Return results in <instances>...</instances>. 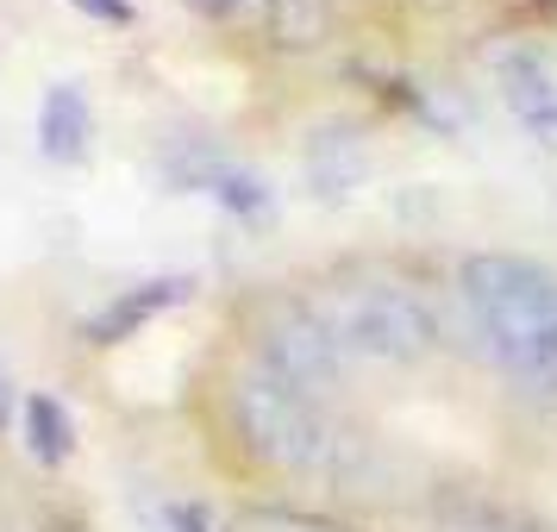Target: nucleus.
I'll return each mask as SVG.
<instances>
[{
    "instance_id": "5",
    "label": "nucleus",
    "mask_w": 557,
    "mask_h": 532,
    "mask_svg": "<svg viewBox=\"0 0 557 532\" xmlns=\"http://www.w3.org/2000/svg\"><path fill=\"white\" fill-rule=\"evenodd\" d=\"M188 288L195 282L188 276H151V282H138V288H120L107 307H95L88 320L76 326L82 345H126L138 326H151L157 313H170L176 301H188Z\"/></svg>"
},
{
    "instance_id": "6",
    "label": "nucleus",
    "mask_w": 557,
    "mask_h": 532,
    "mask_svg": "<svg viewBox=\"0 0 557 532\" xmlns=\"http://www.w3.org/2000/svg\"><path fill=\"white\" fill-rule=\"evenodd\" d=\"M502 101L513 107V120H520L532 138L557 145V82L539 57H527V51L502 57Z\"/></svg>"
},
{
    "instance_id": "2",
    "label": "nucleus",
    "mask_w": 557,
    "mask_h": 532,
    "mask_svg": "<svg viewBox=\"0 0 557 532\" xmlns=\"http://www.w3.org/2000/svg\"><path fill=\"white\" fill-rule=\"evenodd\" d=\"M338 351L376 357V363H420L438 351V313H432L413 288L395 282H338L313 307Z\"/></svg>"
},
{
    "instance_id": "13",
    "label": "nucleus",
    "mask_w": 557,
    "mask_h": 532,
    "mask_svg": "<svg viewBox=\"0 0 557 532\" xmlns=\"http://www.w3.org/2000/svg\"><path fill=\"white\" fill-rule=\"evenodd\" d=\"M188 7H201V13H238L245 0H188Z\"/></svg>"
},
{
    "instance_id": "14",
    "label": "nucleus",
    "mask_w": 557,
    "mask_h": 532,
    "mask_svg": "<svg viewBox=\"0 0 557 532\" xmlns=\"http://www.w3.org/2000/svg\"><path fill=\"white\" fill-rule=\"evenodd\" d=\"M7 420H13V382L0 376V426H7Z\"/></svg>"
},
{
    "instance_id": "11",
    "label": "nucleus",
    "mask_w": 557,
    "mask_h": 532,
    "mask_svg": "<svg viewBox=\"0 0 557 532\" xmlns=\"http://www.w3.org/2000/svg\"><path fill=\"white\" fill-rule=\"evenodd\" d=\"M332 26V7L326 0H276L270 7V32H276V45L288 51H307V45H320Z\"/></svg>"
},
{
    "instance_id": "12",
    "label": "nucleus",
    "mask_w": 557,
    "mask_h": 532,
    "mask_svg": "<svg viewBox=\"0 0 557 532\" xmlns=\"http://www.w3.org/2000/svg\"><path fill=\"white\" fill-rule=\"evenodd\" d=\"M70 7L101 20V26H132V0H70Z\"/></svg>"
},
{
    "instance_id": "7",
    "label": "nucleus",
    "mask_w": 557,
    "mask_h": 532,
    "mask_svg": "<svg viewBox=\"0 0 557 532\" xmlns=\"http://www.w3.org/2000/svg\"><path fill=\"white\" fill-rule=\"evenodd\" d=\"M88 138H95V113H88V95L76 82H57L45 107H38V151L51 163H82L88 157Z\"/></svg>"
},
{
    "instance_id": "4",
    "label": "nucleus",
    "mask_w": 557,
    "mask_h": 532,
    "mask_svg": "<svg viewBox=\"0 0 557 532\" xmlns=\"http://www.w3.org/2000/svg\"><path fill=\"white\" fill-rule=\"evenodd\" d=\"M257 351H263V370H270V376L288 382V388H301V395H313V401L338 382V363H345V351H338V338L326 332V320L301 301L263 313Z\"/></svg>"
},
{
    "instance_id": "10",
    "label": "nucleus",
    "mask_w": 557,
    "mask_h": 532,
    "mask_svg": "<svg viewBox=\"0 0 557 532\" xmlns=\"http://www.w3.org/2000/svg\"><path fill=\"white\" fill-rule=\"evenodd\" d=\"M226 527L232 532H345L326 514H307V507H288V502H245L226 514Z\"/></svg>"
},
{
    "instance_id": "9",
    "label": "nucleus",
    "mask_w": 557,
    "mask_h": 532,
    "mask_svg": "<svg viewBox=\"0 0 557 532\" xmlns=\"http://www.w3.org/2000/svg\"><path fill=\"white\" fill-rule=\"evenodd\" d=\"M70 445H76V426H70L63 401L57 395H26V451L57 470L70 457Z\"/></svg>"
},
{
    "instance_id": "8",
    "label": "nucleus",
    "mask_w": 557,
    "mask_h": 532,
    "mask_svg": "<svg viewBox=\"0 0 557 532\" xmlns=\"http://www.w3.org/2000/svg\"><path fill=\"white\" fill-rule=\"evenodd\" d=\"M307 170H313V188L320 195H345L357 176H363V151H357V132H320L307 145Z\"/></svg>"
},
{
    "instance_id": "15",
    "label": "nucleus",
    "mask_w": 557,
    "mask_h": 532,
    "mask_svg": "<svg viewBox=\"0 0 557 532\" xmlns=\"http://www.w3.org/2000/svg\"><path fill=\"white\" fill-rule=\"evenodd\" d=\"M157 532H163V527H157Z\"/></svg>"
},
{
    "instance_id": "1",
    "label": "nucleus",
    "mask_w": 557,
    "mask_h": 532,
    "mask_svg": "<svg viewBox=\"0 0 557 532\" xmlns=\"http://www.w3.org/2000/svg\"><path fill=\"white\" fill-rule=\"evenodd\" d=\"M463 307L488 351L532 388L557 395V276L532 257L513 251H476L457 270Z\"/></svg>"
},
{
    "instance_id": "3",
    "label": "nucleus",
    "mask_w": 557,
    "mask_h": 532,
    "mask_svg": "<svg viewBox=\"0 0 557 532\" xmlns=\"http://www.w3.org/2000/svg\"><path fill=\"white\" fill-rule=\"evenodd\" d=\"M232 420L238 438L251 445V457L276 463V470H326L332 457V426L320 401L276 382L270 370H245L232 382Z\"/></svg>"
}]
</instances>
